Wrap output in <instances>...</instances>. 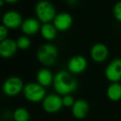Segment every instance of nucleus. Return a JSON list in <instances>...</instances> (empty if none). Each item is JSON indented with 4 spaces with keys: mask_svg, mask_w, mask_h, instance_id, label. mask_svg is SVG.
<instances>
[{
    "mask_svg": "<svg viewBox=\"0 0 121 121\" xmlns=\"http://www.w3.org/2000/svg\"><path fill=\"white\" fill-rule=\"evenodd\" d=\"M58 57V49L55 45L46 43L42 45L37 52V58L41 64L51 66L56 63Z\"/></svg>",
    "mask_w": 121,
    "mask_h": 121,
    "instance_id": "f03ea898",
    "label": "nucleus"
},
{
    "mask_svg": "<svg viewBox=\"0 0 121 121\" xmlns=\"http://www.w3.org/2000/svg\"><path fill=\"white\" fill-rule=\"evenodd\" d=\"M73 23V18L71 14L67 13H60L56 15L53 20V24L60 32H65L71 27Z\"/></svg>",
    "mask_w": 121,
    "mask_h": 121,
    "instance_id": "9b49d317",
    "label": "nucleus"
},
{
    "mask_svg": "<svg viewBox=\"0 0 121 121\" xmlns=\"http://www.w3.org/2000/svg\"><path fill=\"white\" fill-rule=\"evenodd\" d=\"M17 45L18 49L20 50H27V49L30 47L31 46V41L29 39V37L27 36H22V37H19L17 39Z\"/></svg>",
    "mask_w": 121,
    "mask_h": 121,
    "instance_id": "6ab92c4d",
    "label": "nucleus"
},
{
    "mask_svg": "<svg viewBox=\"0 0 121 121\" xmlns=\"http://www.w3.org/2000/svg\"><path fill=\"white\" fill-rule=\"evenodd\" d=\"M87 60L82 55H76L70 58L67 62L68 71L72 75H78L83 73L87 68Z\"/></svg>",
    "mask_w": 121,
    "mask_h": 121,
    "instance_id": "6e6552de",
    "label": "nucleus"
},
{
    "mask_svg": "<svg viewBox=\"0 0 121 121\" xmlns=\"http://www.w3.org/2000/svg\"><path fill=\"white\" fill-rule=\"evenodd\" d=\"M22 16L16 11H9L3 16V25L7 27L9 29H16L21 27L22 23Z\"/></svg>",
    "mask_w": 121,
    "mask_h": 121,
    "instance_id": "1a4fd4ad",
    "label": "nucleus"
},
{
    "mask_svg": "<svg viewBox=\"0 0 121 121\" xmlns=\"http://www.w3.org/2000/svg\"><path fill=\"white\" fill-rule=\"evenodd\" d=\"M41 27L42 26H40V21L38 19L29 17L22 22L21 29L26 36H33L41 30Z\"/></svg>",
    "mask_w": 121,
    "mask_h": 121,
    "instance_id": "4468645a",
    "label": "nucleus"
},
{
    "mask_svg": "<svg viewBox=\"0 0 121 121\" xmlns=\"http://www.w3.org/2000/svg\"><path fill=\"white\" fill-rule=\"evenodd\" d=\"M75 99L73 98L72 95H63L62 97V103L64 107H72V105L75 103Z\"/></svg>",
    "mask_w": 121,
    "mask_h": 121,
    "instance_id": "412c9836",
    "label": "nucleus"
},
{
    "mask_svg": "<svg viewBox=\"0 0 121 121\" xmlns=\"http://www.w3.org/2000/svg\"><path fill=\"white\" fill-rule=\"evenodd\" d=\"M90 109V105L86 100L83 99H76L71 107L72 115L76 119H82L86 118Z\"/></svg>",
    "mask_w": 121,
    "mask_h": 121,
    "instance_id": "ddd939ff",
    "label": "nucleus"
},
{
    "mask_svg": "<svg viewBox=\"0 0 121 121\" xmlns=\"http://www.w3.org/2000/svg\"><path fill=\"white\" fill-rule=\"evenodd\" d=\"M24 85L22 79L17 76H10L5 80L3 85V91L9 97H15L22 92Z\"/></svg>",
    "mask_w": 121,
    "mask_h": 121,
    "instance_id": "39448f33",
    "label": "nucleus"
},
{
    "mask_svg": "<svg viewBox=\"0 0 121 121\" xmlns=\"http://www.w3.org/2000/svg\"><path fill=\"white\" fill-rule=\"evenodd\" d=\"M22 94L27 100L32 103H38L46 97V90L39 83L29 82L24 86Z\"/></svg>",
    "mask_w": 121,
    "mask_h": 121,
    "instance_id": "7ed1b4c3",
    "label": "nucleus"
},
{
    "mask_svg": "<svg viewBox=\"0 0 121 121\" xmlns=\"http://www.w3.org/2000/svg\"><path fill=\"white\" fill-rule=\"evenodd\" d=\"M13 118L14 121H29L30 114L27 109L23 107H18L14 110Z\"/></svg>",
    "mask_w": 121,
    "mask_h": 121,
    "instance_id": "a211bd4d",
    "label": "nucleus"
},
{
    "mask_svg": "<svg viewBox=\"0 0 121 121\" xmlns=\"http://www.w3.org/2000/svg\"><path fill=\"white\" fill-rule=\"evenodd\" d=\"M36 15L42 23L51 22L56 17V9L53 4L48 1H40L36 5Z\"/></svg>",
    "mask_w": 121,
    "mask_h": 121,
    "instance_id": "20e7f679",
    "label": "nucleus"
},
{
    "mask_svg": "<svg viewBox=\"0 0 121 121\" xmlns=\"http://www.w3.org/2000/svg\"><path fill=\"white\" fill-rule=\"evenodd\" d=\"M104 76L109 81L119 82L121 81V59H114L107 65L104 70Z\"/></svg>",
    "mask_w": 121,
    "mask_h": 121,
    "instance_id": "0eeeda50",
    "label": "nucleus"
},
{
    "mask_svg": "<svg viewBox=\"0 0 121 121\" xmlns=\"http://www.w3.org/2000/svg\"><path fill=\"white\" fill-rule=\"evenodd\" d=\"M42 102V109L48 114H56L63 107L62 97L58 94L47 95Z\"/></svg>",
    "mask_w": 121,
    "mask_h": 121,
    "instance_id": "423d86ee",
    "label": "nucleus"
},
{
    "mask_svg": "<svg viewBox=\"0 0 121 121\" xmlns=\"http://www.w3.org/2000/svg\"><path fill=\"white\" fill-rule=\"evenodd\" d=\"M90 55L95 62L102 63L109 56V49L104 44L96 43L91 47Z\"/></svg>",
    "mask_w": 121,
    "mask_h": 121,
    "instance_id": "9d476101",
    "label": "nucleus"
},
{
    "mask_svg": "<svg viewBox=\"0 0 121 121\" xmlns=\"http://www.w3.org/2000/svg\"><path fill=\"white\" fill-rule=\"evenodd\" d=\"M17 49V42L13 39L7 38L0 42V55L3 58H11L15 55Z\"/></svg>",
    "mask_w": 121,
    "mask_h": 121,
    "instance_id": "f8f14e48",
    "label": "nucleus"
},
{
    "mask_svg": "<svg viewBox=\"0 0 121 121\" xmlns=\"http://www.w3.org/2000/svg\"><path fill=\"white\" fill-rule=\"evenodd\" d=\"M8 34H9V28L3 25L0 27V41H4L8 38Z\"/></svg>",
    "mask_w": 121,
    "mask_h": 121,
    "instance_id": "4be33fe9",
    "label": "nucleus"
},
{
    "mask_svg": "<svg viewBox=\"0 0 121 121\" xmlns=\"http://www.w3.org/2000/svg\"><path fill=\"white\" fill-rule=\"evenodd\" d=\"M37 82L44 87H48L53 84L54 76L52 72L47 68H42L37 73Z\"/></svg>",
    "mask_w": 121,
    "mask_h": 121,
    "instance_id": "2eb2a0df",
    "label": "nucleus"
},
{
    "mask_svg": "<svg viewBox=\"0 0 121 121\" xmlns=\"http://www.w3.org/2000/svg\"><path fill=\"white\" fill-rule=\"evenodd\" d=\"M106 95L111 101H119L121 99V84L112 82L106 90Z\"/></svg>",
    "mask_w": 121,
    "mask_h": 121,
    "instance_id": "dca6fc26",
    "label": "nucleus"
},
{
    "mask_svg": "<svg viewBox=\"0 0 121 121\" xmlns=\"http://www.w3.org/2000/svg\"><path fill=\"white\" fill-rule=\"evenodd\" d=\"M41 35L45 40L47 41H52L56 38L57 33V29L54 26V24H52L50 22L43 23L41 27Z\"/></svg>",
    "mask_w": 121,
    "mask_h": 121,
    "instance_id": "f3484780",
    "label": "nucleus"
},
{
    "mask_svg": "<svg viewBox=\"0 0 121 121\" xmlns=\"http://www.w3.org/2000/svg\"><path fill=\"white\" fill-rule=\"evenodd\" d=\"M113 14L114 17L118 22H121V1L116 3L113 9Z\"/></svg>",
    "mask_w": 121,
    "mask_h": 121,
    "instance_id": "aec40b11",
    "label": "nucleus"
},
{
    "mask_svg": "<svg viewBox=\"0 0 121 121\" xmlns=\"http://www.w3.org/2000/svg\"><path fill=\"white\" fill-rule=\"evenodd\" d=\"M6 3H9V4H13V3L17 2L18 0H4Z\"/></svg>",
    "mask_w": 121,
    "mask_h": 121,
    "instance_id": "5701e85b",
    "label": "nucleus"
},
{
    "mask_svg": "<svg viewBox=\"0 0 121 121\" xmlns=\"http://www.w3.org/2000/svg\"><path fill=\"white\" fill-rule=\"evenodd\" d=\"M53 87L56 92L60 95H71L75 92L78 87V82L72 74L66 71H60L54 75Z\"/></svg>",
    "mask_w": 121,
    "mask_h": 121,
    "instance_id": "f257e3e1",
    "label": "nucleus"
}]
</instances>
